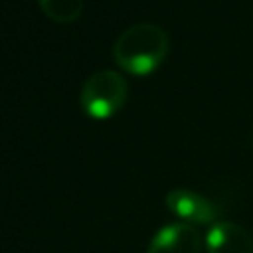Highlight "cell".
<instances>
[{"label": "cell", "mask_w": 253, "mask_h": 253, "mask_svg": "<svg viewBox=\"0 0 253 253\" xmlns=\"http://www.w3.org/2000/svg\"><path fill=\"white\" fill-rule=\"evenodd\" d=\"M170 40L164 28L150 22L132 24L113 43L115 63L134 77L152 75L166 59Z\"/></svg>", "instance_id": "1"}, {"label": "cell", "mask_w": 253, "mask_h": 253, "mask_svg": "<svg viewBox=\"0 0 253 253\" xmlns=\"http://www.w3.org/2000/svg\"><path fill=\"white\" fill-rule=\"evenodd\" d=\"M126 97L128 85L125 77L119 71L99 69L85 79L79 91V107L89 119L107 121L125 107Z\"/></svg>", "instance_id": "2"}, {"label": "cell", "mask_w": 253, "mask_h": 253, "mask_svg": "<svg viewBox=\"0 0 253 253\" xmlns=\"http://www.w3.org/2000/svg\"><path fill=\"white\" fill-rule=\"evenodd\" d=\"M166 208L180 217L184 223L192 225H206L215 223L217 219V208L211 200L206 196L188 190V188H174L166 194Z\"/></svg>", "instance_id": "3"}, {"label": "cell", "mask_w": 253, "mask_h": 253, "mask_svg": "<svg viewBox=\"0 0 253 253\" xmlns=\"http://www.w3.org/2000/svg\"><path fill=\"white\" fill-rule=\"evenodd\" d=\"M200 231L192 223L176 221L162 225L150 239L146 253H202Z\"/></svg>", "instance_id": "4"}, {"label": "cell", "mask_w": 253, "mask_h": 253, "mask_svg": "<svg viewBox=\"0 0 253 253\" xmlns=\"http://www.w3.org/2000/svg\"><path fill=\"white\" fill-rule=\"evenodd\" d=\"M206 253H253V235L235 221H215L204 239Z\"/></svg>", "instance_id": "5"}, {"label": "cell", "mask_w": 253, "mask_h": 253, "mask_svg": "<svg viewBox=\"0 0 253 253\" xmlns=\"http://www.w3.org/2000/svg\"><path fill=\"white\" fill-rule=\"evenodd\" d=\"M38 4L53 24H73L83 12V0H38Z\"/></svg>", "instance_id": "6"}]
</instances>
